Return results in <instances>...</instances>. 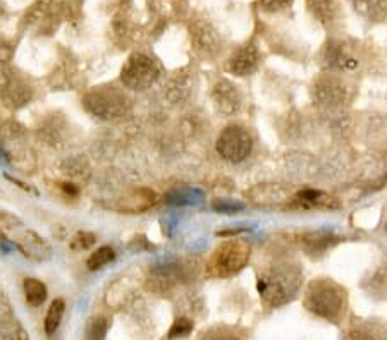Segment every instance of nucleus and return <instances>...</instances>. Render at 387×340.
Listing matches in <instances>:
<instances>
[{
  "label": "nucleus",
  "mask_w": 387,
  "mask_h": 340,
  "mask_svg": "<svg viewBox=\"0 0 387 340\" xmlns=\"http://www.w3.org/2000/svg\"><path fill=\"white\" fill-rule=\"evenodd\" d=\"M303 285V272L291 261H275L258 273L257 290L267 308H281L298 296Z\"/></svg>",
  "instance_id": "obj_1"
},
{
  "label": "nucleus",
  "mask_w": 387,
  "mask_h": 340,
  "mask_svg": "<svg viewBox=\"0 0 387 340\" xmlns=\"http://www.w3.org/2000/svg\"><path fill=\"white\" fill-rule=\"evenodd\" d=\"M303 306L325 322L339 323L348 306V292L332 278H314L304 289Z\"/></svg>",
  "instance_id": "obj_2"
},
{
  "label": "nucleus",
  "mask_w": 387,
  "mask_h": 340,
  "mask_svg": "<svg viewBox=\"0 0 387 340\" xmlns=\"http://www.w3.org/2000/svg\"><path fill=\"white\" fill-rule=\"evenodd\" d=\"M81 105L90 116L100 121H117L127 116L131 110V100L122 89L115 86H100L90 89L81 100Z\"/></svg>",
  "instance_id": "obj_3"
},
{
  "label": "nucleus",
  "mask_w": 387,
  "mask_h": 340,
  "mask_svg": "<svg viewBox=\"0 0 387 340\" xmlns=\"http://www.w3.org/2000/svg\"><path fill=\"white\" fill-rule=\"evenodd\" d=\"M251 258V246L243 239H229L217 246L208 261V273L212 277L228 278L240 273Z\"/></svg>",
  "instance_id": "obj_4"
},
{
  "label": "nucleus",
  "mask_w": 387,
  "mask_h": 340,
  "mask_svg": "<svg viewBox=\"0 0 387 340\" xmlns=\"http://www.w3.org/2000/svg\"><path fill=\"white\" fill-rule=\"evenodd\" d=\"M162 76V67L154 57L137 52L127 57L121 69V83L131 92H147Z\"/></svg>",
  "instance_id": "obj_5"
},
{
  "label": "nucleus",
  "mask_w": 387,
  "mask_h": 340,
  "mask_svg": "<svg viewBox=\"0 0 387 340\" xmlns=\"http://www.w3.org/2000/svg\"><path fill=\"white\" fill-rule=\"evenodd\" d=\"M312 98L324 109H339L349 104L353 98V88L344 77L329 72L319 76L312 86Z\"/></svg>",
  "instance_id": "obj_6"
},
{
  "label": "nucleus",
  "mask_w": 387,
  "mask_h": 340,
  "mask_svg": "<svg viewBox=\"0 0 387 340\" xmlns=\"http://www.w3.org/2000/svg\"><path fill=\"white\" fill-rule=\"evenodd\" d=\"M253 136L243 126H228L226 129H222L216 143L217 153L221 155V158L230 163L245 162L253 151Z\"/></svg>",
  "instance_id": "obj_7"
},
{
  "label": "nucleus",
  "mask_w": 387,
  "mask_h": 340,
  "mask_svg": "<svg viewBox=\"0 0 387 340\" xmlns=\"http://www.w3.org/2000/svg\"><path fill=\"white\" fill-rule=\"evenodd\" d=\"M0 100L9 110H19L33 100V88L11 67L0 71Z\"/></svg>",
  "instance_id": "obj_8"
},
{
  "label": "nucleus",
  "mask_w": 387,
  "mask_h": 340,
  "mask_svg": "<svg viewBox=\"0 0 387 340\" xmlns=\"http://www.w3.org/2000/svg\"><path fill=\"white\" fill-rule=\"evenodd\" d=\"M191 36V45L195 52L203 59H216L222 50V40L219 31L207 21H196L191 24L189 30Z\"/></svg>",
  "instance_id": "obj_9"
},
{
  "label": "nucleus",
  "mask_w": 387,
  "mask_h": 340,
  "mask_svg": "<svg viewBox=\"0 0 387 340\" xmlns=\"http://www.w3.org/2000/svg\"><path fill=\"white\" fill-rule=\"evenodd\" d=\"M322 64L331 72H349L355 71L360 60L344 42L331 40L322 52Z\"/></svg>",
  "instance_id": "obj_10"
},
{
  "label": "nucleus",
  "mask_w": 387,
  "mask_h": 340,
  "mask_svg": "<svg viewBox=\"0 0 387 340\" xmlns=\"http://www.w3.org/2000/svg\"><path fill=\"white\" fill-rule=\"evenodd\" d=\"M212 102L217 112L224 117L240 114L243 106V95L236 84L229 79H219L212 88Z\"/></svg>",
  "instance_id": "obj_11"
},
{
  "label": "nucleus",
  "mask_w": 387,
  "mask_h": 340,
  "mask_svg": "<svg viewBox=\"0 0 387 340\" xmlns=\"http://www.w3.org/2000/svg\"><path fill=\"white\" fill-rule=\"evenodd\" d=\"M260 50L253 42L243 45V47L238 48L233 55L229 57L228 60V71L234 76H250L253 75L255 71L260 65Z\"/></svg>",
  "instance_id": "obj_12"
},
{
  "label": "nucleus",
  "mask_w": 387,
  "mask_h": 340,
  "mask_svg": "<svg viewBox=\"0 0 387 340\" xmlns=\"http://www.w3.org/2000/svg\"><path fill=\"white\" fill-rule=\"evenodd\" d=\"M307 7L310 14L320 26L332 31L341 24V6L337 0H307Z\"/></svg>",
  "instance_id": "obj_13"
},
{
  "label": "nucleus",
  "mask_w": 387,
  "mask_h": 340,
  "mask_svg": "<svg viewBox=\"0 0 387 340\" xmlns=\"http://www.w3.org/2000/svg\"><path fill=\"white\" fill-rule=\"evenodd\" d=\"M291 207L303 208V210H336L339 208V202L334 196L319 190H304L293 196Z\"/></svg>",
  "instance_id": "obj_14"
},
{
  "label": "nucleus",
  "mask_w": 387,
  "mask_h": 340,
  "mask_svg": "<svg viewBox=\"0 0 387 340\" xmlns=\"http://www.w3.org/2000/svg\"><path fill=\"white\" fill-rule=\"evenodd\" d=\"M348 340H387V323L382 319H356L349 327Z\"/></svg>",
  "instance_id": "obj_15"
},
{
  "label": "nucleus",
  "mask_w": 387,
  "mask_h": 340,
  "mask_svg": "<svg viewBox=\"0 0 387 340\" xmlns=\"http://www.w3.org/2000/svg\"><path fill=\"white\" fill-rule=\"evenodd\" d=\"M38 138L42 139L47 146L59 148L65 138V122L63 117L52 116L38 128Z\"/></svg>",
  "instance_id": "obj_16"
},
{
  "label": "nucleus",
  "mask_w": 387,
  "mask_h": 340,
  "mask_svg": "<svg viewBox=\"0 0 387 340\" xmlns=\"http://www.w3.org/2000/svg\"><path fill=\"white\" fill-rule=\"evenodd\" d=\"M358 16L370 23H382L387 19V0H348Z\"/></svg>",
  "instance_id": "obj_17"
},
{
  "label": "nucleus",
  "mask_w": 387,
  "mask_h": 340,
  "mask_svg": "<svg viewBox=\"0 0 387 340\" xmlns=\"http://www.w3.org/2000/svg\"><path fill=\"white\" fill-rule=\"evenodd\" d=\"M166 199L172 207H198L205 202V192L198 187L181 186L169 191Z\"/></svg>",
  "instance_id": "obj_18"
},
{
  "label": "nucleus",
  "mask_w": 387,
  "mask_h": 340,
  "mask_svg": "<svg viewBox=\"0 0 387 340\" xmlns=\"http://www.w3.org/2000/svg\"><path fill=\"white\" fill-rule=\"evenodd\" d=\"M251 199L258 204H277L284 199H291V192L286 187L279 186V184H265V186L255 187L250 192Z\"/></svg>",
  "instance_id": "obj_19"
},
{
  "label": "nucleus",
  "mask_w": 387,
  "mask_h": 340,
  "mask_svg": "<svg viewBox=\"0 0 387 340\" xmlns=\"http://www.w3.org/2000/svg\"><path fill=\"white\" fill-rule=\"evenodd\" d=\"M19 249L24 253V256L35 258V260H47V258H51V246L31 231L24 232L21 243H19Z\"/></svg>",
  "instance_id": "obj_20"
},
{
  "label": "nucleus",
  "mask_w": 387,
  "mask_h": 340,
  "mask_svg": "<svg viewBox=\"0 0 387 340\" xmlns=\"http://www.w3.org/2000/svg\"><path fill=\"white\" fill-rule=\"evenodd\" d=\"M337 243V237L329 234V232H308L302 236V246L310 255H322L329 248H332Z\"/></svg>",
  "instance_id": "obj_21"
},
{
  "label": "nucleus",
  "mask_w": 387,
  "mask_h": 340,
  "mask_svg": "<svg viewBox=\"0 0 387 340\" xmlns=\"http://www.w3.org/2000/svg\"><path fill=\"white\" fill-rule=\"evenodd\" d=\"M193 89V81L188 75H176L171 81L167 83L166 97L172 104H181V102H186L189 95H191Z\"/></svg>",
  "instance_id": "obj_22"
},
{
  "label": "nucleus",
  "mask_w": 387,
  "mask_h": 340,
  "mask_svg": "<svg viewBox=\"0 0 387 340\" xmlns=\"http://www.w3.org/2000/svg\"><path fill=\"white\" fill-rule=\"evenodd\" d=\"M23 290L26 302L33 308H40L47 301V285L42 280H38V278H24Z\"/></svg>",
  "instance_id": "obj_23"
},
{
  "label": "nucleus",
  "mask_w": 387,
  "mask_h": 340,
  "mask_svg": "<svg viewBox=\"0 0 387 340\" xmlns=\"http://www.w3.org/2000/svg\"><path fill=\"white\" fill-rule=\"evenodd\" d=\"M53 0H35V4L28 9L26 14H24L21 24H19V30H30V28L35 26L36 23H40L45 16L51 11Z\"/></svg>",
  "instance_id": "obj_24"
},
{
  "label": "nucleus",
  "mask_w": 387,
  "mask_h": 340,
  "mask_svg": "<svg viewBox=\"0 0 387 340\" xmlns=\"http://www.w3.org/2000/svg\"><path fill=\"white\" fill-rule=\"evenodd\" d=\"M64 313H65V302L63 301V299H55V301H52L51 308H48L47 311V317H45V331H47L48 335L55 334L57 329L60 327V323H63V318H64Z\"/></svg>",
  "instance_id": "obj_25"
},
{
  "label": "nucleus",
  "mask_w": 387,
  "mask_h": 340,
  "mask_svg": "<svg viewBox=\"0 0 387 340\" xmlns=\"http://www.w3.org/2000/svg\"><path fill=\"white\" fill-rule=\"evenodd\" d=\"M110 329L109 318L104 314H98L88 319V325L85 330V340H105L107 331Z\"/></svg>",
  "instance_id": "obj_26"
},
{
  "label": "nucleus",
  "mask_w": 387,
  "mask_h": 340,
  "mask_svg": "<svg viewBox=\"0 0 387 340\" xmlns=\"http://www.w3.org/2000/svg\"><path fill=\"white\" fill-rule=\"evenodd\" d=\"M200 340H245V335L240 334L236 329H233V327L217 325L201 331Z\"/></svg>",
  "instance_id": "obj_27"
},
{
  "label": "nucleus",
  "mask_w": 387,
  "mask_h": 340,
  "mask_svg": "<svg viewBox=\"0 0 387 340\" xmlns=\"http://www.w3.org/2000/svg\"><path fill=\"white\" fill-rule=\"evenodd\" d=\"M114 258H115L114 249L110 248V246H102V248H98L97 251H93L92 255H90L88 261H86V266H88V270L95 272V270H100L104 268L105 265L112 263Z\"/></svg>",
  "instance_id": "obj_28"
},
{
  "label": "nucleus",
  "mask_w": 387,
  "mask_h": 340,
  "mask_svg": "<svg viewBox=\"0 0 387 340\" xmlns=\"http://www.w3.org/2000/svg\"><path fill=\"white\" fill-rule=\"evenodd\" d=\"M193 329H195V323H193V319H189L186 317L176 318V322L172 323L171 330H169L167 339L169 340L184 339V337H188L189 334H191Z\"/></svg>",
  "instance_id": "obj_29"
},
{
  "label": "nucleus",
  "mask_w": 387,
  "mask_h": 340,
  "mask_svg": "<svg viewBox=\"0 0 387 340\" xmlns=\"http://www.w3.org/2000/svg\"><path fill=\"white\" fill-rule=\"evenodd\" d=\"M212 208L219 213H238L245 210V203L229 198H217L216 202L212 203Z\"/></svg>",
  "instance_id": "obj_30"
},
{
  "label": "nucleus",
  "mask_w": 387,
  "mask_h": 340,
  "mask_svg": "<svg viewBox=\"0 0 387 340\" xmlns=\"http://www.w3.org/2000/svg\"><path fill=\"white\" fill-rule=\"evenodd\" d=\"M64 172L73 177H83L85 174H88V165H86L83 157H73L65 162Z\"/></svg>",
  "instance_id": "obj_31"
},
{
  "label": "nucleus",
  "mask_w": 387,
  "mask_h": 340,
  "mask_svg": "<svg viewBox=\"0 0 387 340\" xmlns=\"http://www.w3.org/2000/svg\"><path fill=\"white\" fill-rule=\"evenodd\" d=\"M12 59H14V45L7 38L0 36V71L11 67Z\"/></svg>",
  "instance_id": "obj_32"
},
{
  "label": "nucleus",
  "mask_w": 387,
  "mask_h": 340,
  "mask_svg": "<svg viewBox=\"0 0 387 340\" xmlns=\"http://www.w3.org/2000/svg\"><path fill=\"white\" fill-rule=\"evenodd\" d=\"M97 243V236L92 234V232H78L76 236L73 237L71 248L73 249H90L92 246Z\"/></svg>",
  "instance_id": "obj_33"
},
{
  "label": "nucleus",
  "mask_w": 387,
  "mask_h": 340,
  "mask_svg": "<svg viewBox=\"0 0 387 340\" xmlns=\"http://www.w3.org/2000/svg\"><path fill=\"white\" fill-rule=\"evenodd\" d=\"M295 0H258L260 4V9L265 12H281L293 4Z\"/></svg>",
  "instance_id": "obj_34"
},
{
  "label": "nucleus",
  "mask_w": 387,
  "mask_h": 340,
  "mask_svg": "<svg viewBox=\"0 0 387 340\" xmlns=\"http://www.w3.org/2000/svg\"><path fill=\"white\" fill-rule=\"evenodd\" d=\"M0 340H26V335L21 329L14 330L9 323L0 322Z\"/></svg>",
  "instance_id": "obj_35"
},
{
  "label": "nucleus",
  "mask_w": 387,
  "mask_h": 340,
  "mask_svg": "<svg viewBox=\"0 0 387 340\" xmlns=\"http://www.w3.org/2000/svg\"><path fill=\"white\" fill-rule=\"evenodd\" d=\"M0 162H9V158H7L6 151L2 150V146H0Z\"/></svg>",
  "instance_id": "obj_36"
},
{
  "label": "nucleus",
  "mask_w": 387,
  "mask_h": 340,
  "mask_svg": "<svg viewBox=\"0 0 387 340\" xmlns=\"http://www.w3.org/2000/svg\"><path fill=\"white\" fill-rule=\"evenodd\" d=\"M4 16V7H2V2H0V18Z\"/></svg>",
  "instance_id": "obj_37"
}]
</instances>
